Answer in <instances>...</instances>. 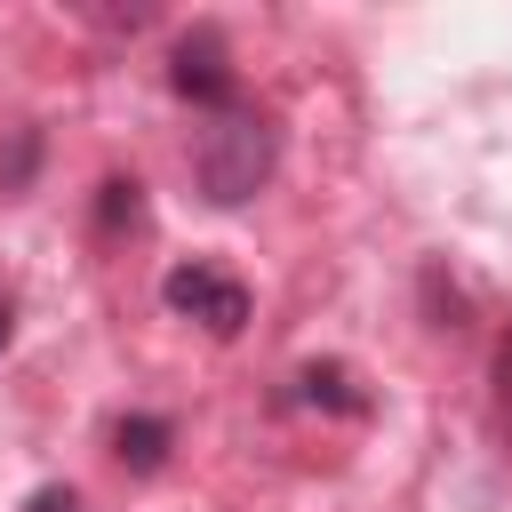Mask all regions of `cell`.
Wrapping results in <instances>:
<instances>
[{"instance_id": "1", "label": "cell", "mask_w": 512, "mask_h": 512, "mask_svg": "<svg viewBox=\"0 0 512 512\" xmlns=\"http://www.w3.org/2000/svg\"><path fill=\"white\" fill-rule=\"evenodd\" d=\"M272 160H280V136H272V120L248 112V104L216 112V120L200 128V144H192V176H200V192H208L216 208L256 200V192L272 184Z\"/></svg>"}, {"instance_id": "2", "label": "cell", "mask_w": 512, "mask_h": 512, "mask_svg": "<svg viewBox=\"0 0 512 512\" xmlns=\"http://www.w3.org/2000/svg\"><path fill=\"white\" fill-rule=\"evenodd\" d=\"M160 296H168V312L200 320L208 336H240V328H248V288H240L232 272H216V264H176V272L160 280Z\"/></svg>"}, {"instance_id": "3", "label": "cell", "mask_w": 512, "mask_h": 512, "mask_svg": "<svg viewBox=\"0 0 512 512\" xmlns=\"http://www.w3.org/2000/svg\"><path fill=\"white\" fill-rule=\"evenodd\" d=\"M168 80H176V96H192V104H216V112H232V104H240V72H232V56H224V40H216V32H184V40H176Z\"/></svg>"}, {"instance_id": "4", "label": "cell", "mask_w": 512, "mask_h": 512, "mask_svg": "<svg viewBox=\"0 0 512 512\" xmlns=\"http://www.w3.org/2000/svg\"><path fill=\"white\" fill-rule=\"evenodd\" d=\"M296 400H312V408H344V416L368 408V392H360V376H352L344 360H312V368H296Z\"/></svg>"}, {"instance_id": "5", "label": "cell", "mask_w": 512, "mask_h": 512, "mask_svg": "<svg viewBox=\"0 0 512 512\" xmlns=\"http://www.w3.org/2000/svg\"><path fill=\"white\" fill-rule=\"evenodd\" d=\"M168 440H176V432H168L160 416H120V424H112V448H120L128 472H160V464H168Z\"/></svg>"}, {"instance_id": "6", "label": "cell", "mask_w": 512, "mask_h": 512, "mask_svg": "<svg viewBox=\"0 0 512 512\" xmlns=\"http://www.w3.org/2000/svg\"><path fill=\"white\" fill-rule=\"evenodd\" d=\"M120 216L136 224V216H144V200H136V184H120V176H112V184H104V224H120Z\"/></svg>"}, {"instance_id": "7", "label": "cell", "mask_w": 512, "mask_h": 512, "mask_svg": "<svg viewBox=\"0 0 512 512\" xmlns=\"http://www.w3.org/2000/svg\"><path fill=\"white\" fill-rule=\"evenodd\" d=\"M24 512H88V504H80V496H72V488H40V496H32V504H24Z\"/></svg>"}, {"instance_id": "8", "label": "cell", "mask_w": 512, "mask_h": 512, "mask_svg": "<svg viewBox=\"0 0 512 512\" xmlns=\"http://www.w3.org/2000/svg\"><path fill=\"white\" fill-rule=\"evenodd\" d=\"M0 344H8V296H0Z\"/></svg>"}]
</instances>
